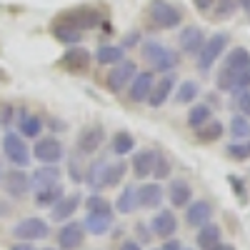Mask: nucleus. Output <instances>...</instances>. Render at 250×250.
I'll return each mask as SVG.
<instances>
[{
  "mask_svg": "<svg viewBox=\"0 0 250 250\" xmlns=\"http://www.w3.org/2000/svg\"><path fill=\"white\" fill-rule=\"evenodd\" d=\"M140 53L143 58L150 62V68L163 73V75H168L178 68V62H180V55L175 50H170L168 45H163L158 43V40H145V43L140 45Z\"/></svg>",
  "mask_w": 250,
  "mask_h": 250,
  "instance_id": "1",
  "label": "nucleus"
},
{
  "mask_svg": "<svg viewBox=\"0 0 250 250\" xmlns=\"http://www.w3.org/2000/svg\"><path fill=\"white\" fill-rule=\"evenodd\" d=\"M228 43H230L228 33H215V35L208 38L200 48V53H198V70H203V73L210 70L218 62V58L228 50Z\"/></svg>",
  "mask_w": 250,
  "mask_h": 250,
  "instance_id": "2",
  "label": "nucleus"
},
{
  "mask_svg": "<svg viewBox=\"0 0 250 250\" xmlns=\"http://www.w3.org/2000/svg\"><path fill=\"white\" fill-rule=\"evenodd\" d=\"M150 20L155 28H163V30H170V28H178L183 23V10L168 0H153L150 3Z\"/></svg>",
  "mask_w": 250,
  "mask_h": 250,
  "instance_id": "3",
  "label": "nucleus"
},
{
  "mask_svg": "<svg viewBox=\"0 0 250 250\" xmlns=\"http://www.w3.org/2000/svg\"><path fill=\"white\" fill-rule=\"evenodd\" d=\"M3 155L15 165V168H25V165L30 163V158H33L25 138L20 133H13V130H8L3 135Z\"/></svg>",
  "mask_w": 250,
  "mask_h": 250,
  "instance_id": "4",
  "label": "nucleus"
},
{
  "mask_svg": "<svg viewBox=\"0 0 250 250\" xmlns=\"http://www.w3.org/2000/svg\"><path fill=\"white\" fill-rule=\"evenodd\" d=\"M30 153H33L35 160H40V165H58L62 158H65V148H62V143L58 138H53V135L38 138Z\"/></svg>",
  "mask_w": 250,
  "mask_h": 250,
  "instance_id": "5",
  "label": "nucleus"
},
{
  "mask_svg": "<svg viewBox=\"0 0 250 250\" xmlns=\"http://www.w3.org/2000/svg\"><path fill=\"white\" fill-rule=\"evenodd\" d=\"M50 233V225L43 218H23L20 223H15L13 228V235L20 243H35V240H43Z\"/></svg>",
  "mask_w": 250,
  "mask_h": 250,
  "instance_id": "6",
  "label": "nucleus"
},
{
  "mask_svg": "<svg viewBox=\"0 0 250 250\" xmlns=\"http://www.w3.org/2000/svg\"><path fill=\"white\" fill-rule=\"evenodd\" d=\"M138 73V65L133 60L125 58L123 62H118V65H113V70H108V78H105V85L110 93H123L125 88L130 85V80L135 78Z\"/></svg>",
  "mask_w": 250,
  "mask_h": 250,
  "instance_id": "7",
  "label": "nucleus"
},
{
  "mask_svg": "<svg viewBox=\"0 0 250 250\" xmlns=\"http://www.w3.org/2000/svg\"><path fill=\"white\" fill-rule=\"evenodd\" d=\"M218 90L223 93H238V90H248L250 88V65L240 68V70H220L218 73Z\"/></svg>",
  "mask_w": 250,
  "mask_h": 250,
  "instance_id": "8",
  "label": "nucleus"
},
{
  "mask_svg": "<svg viewBox=\"0 0 250 250\" xmlns=\"http://www.w3.org/2000/svg\"><path fill=\"white\" fill-rule=\"evenodd\" d=\"M3 190L10 198H25L33 188H30V175L23 168H13L8 173H3Z\"/></svg>",
  "mask_w": 250,
  "mask_h": 250,
  "instance_id": "9",
  "label": "nucleus"
},
{
  "mask_svg": "<svg viewBox=\"0 0 250 250\" xmlns=\"http://www.w3.org/2000/svg\"><path fill=\"white\" fill-rule=\"evenodd\" d=\"M105 143V128L103 125H88L78 133V150L83 155H93L100 150V145Z\"/></svg>",
  "mask_w": 250,
  "mask_h": 250,
  "instance_id": "10",
  "label": "nucleus"
},
{
  "mask_svg": "<svg viewBox=\"0 0 250 250\" xmlns=\"http://www.w3.org/2000/svg\"><path fill=\"white\" fill-rule=\"evenodd\" d=\"M113 205L103 208V210H93V213H85V220H83V228L90 233V235H105L113 225Z\"/></svg>",
  "mask_w": 250,
  "mask_h": 250,
  "instance_id": "11",
  "label": "nucleus"
},
{
  "mask_svg": "<svg viewBox=\"0 0 250 250\" xmlns=\"http://www.w3.org/2000/svg\"><path fill=\"white\" fill-rule=\"evenodd\" d=\"M153 85H155L153 70H138L135 78L130 80V85H128V98L133 103H148Z\"/></svg>",
  "mask_w": 250,
  "mask_h": 250,
  "instance_id": "12",
  "label": "nucleus"
},
{
  "mask_svg": "<svg viewBox=\"0 0 250 250\" xmlns=\"http://www.w3.org/2000/svg\"><path fill=\"white\" fill-rule=\"evenodd\" d=\"M175 230H178V218H175L173 210H165V208H163V210H158L153 215V220H150V233L153 235L168 240V238L175 235Z\"/></svg>",
  "mask_w": 250,
  "mask_h": 250,
  "instance_id": "13",
  "label": "nucleus"
},
{
  "mask_svg": "<svg viewBox=\"0 0 250 250\" xmlns=\"http://www.w3.org/2000/svg\"><path fill=\"white\" fill-rule=\"evenodd\" d=\"M60 65L65 70H70V73H85L88 65H90V53L85 48H80V45H70V50L62 53Z\"/></svg>",
  "mask_w": 250,
  "mask_h": 250,
  "instance_id": "14",
  "label": "nucleus"
},
{
  "mask_svg": "<svg viewBox=\"0 0 250 250\" xmlns=\"http://www.w3.org/2000/svg\"><path fill=\"white\" fill-rule=\"evenodd\" d=\"M83 238H85L83 223H65L58 233V245L60 250H78L83 245Z\"/></svg>",
  "mask_w": 250,
  "mask_h": 250,
  "instance_id": "15",
  "label": "nucleus"
},
{
  "mask_svg": "<svg viewBox=\"0 0 250 250\" xmlns=\"http://www.w3.org/2000/svg\"><path fill=\"white\" fill-rule=\"evenodd\" d=\"M213 218V205L208 200H190L185 210V223L190 228H203L205 223H210Z\"/></svg>",
  "mask_w": 250,
  "mask_h": 250,
  "instance_id": "16",
  "label": "nucleus"
},
{
  "mask_svg": "<svg viewBox=\"0 0 250 250\" xmlns=\"http://www.w3.org/2000/svg\"><path fill=\"white\" fill-rule=\"evenodd\" d=\"M108 160H103V158H98V160H93L90 165H88V170H85V183L93 188L95 193H100V190H105L108 188Z\"/></svg>",
  "mask_w": 250,
  "mask_h": 250,
  "instance_id": "17",
  "label": "nucleus"
},
{
  "mask_svg": "<svg viewBox=\"0 0 250 250\" xmlns=\"http://www.w3.org/2000/svg\"><path fill=\"white\" fill-rule=\"evenodd\" d=\"M43 128H45V123H43V118H40V115H33L25 108L18 110V133L23 135V138H40Z\"/></svg>",
  "mask_w": 250,
  "mask_h": 250,
  "instance_id": "18",
  "label": "nucleus"
},
{
  "mask_svg": "<svg viewBox=\"0 0 250 250\" xmlns=\"http://www.w3.org/2000/svg\"><path fill=\"white\" fill-rule=\"evenodd\" d=\"M80 193H68V195H62L55 205H53V213H50V218L55 220V223H62V220H70L73 215H75V210L80 208Z\"/></svg>",
  "mask_w": 250,
  "mask_h": 250,
  "instance_id": "19",
  "label": "nucleus"
},
{
  "mask_svg": "<svg viewBox=\"0 0 250 250\" xmlns=\"http://www.w3.org/2000/svg\"><path fill=\"white\" fill-rule=\"evenodd\" d=\"M178 40H180V50L185 55H198L200 48H203V43H205V35H203V30L198 25H188V28L180 30V38Z\"/></svg>",
  "mask_w": 250,
  "mask_h": 250,
  "instance_id": "20",
  "label": "nucleus"
},
{
  "mask_svg": "<svg viewBox=\"0 0 250 250\" xmlns=\"http://www.w3.org/2000/svg\"><path fill=\"white\" fill-rule=\"evenodd\" d=\"M60 18L68 20V23H73L75 28H80L83 33L90 30V28H95V25L100 23V15H98L93 8H75V10H70V13H65V15H60Z\"/></svg>",
  "mask_w": 250,
  "mask_h": 250,
  "instance_id": "21",
  "label": "nucleus"
},
{
  "mask_svg": "<svg viewBox=\"0 0 250 250\" xmlns=\"http://www.w3.org/2000/svg\"><path fill=\"white\" fill-rule=\"evenodd\" d=\"M173 90H175V78H173V73L163 75V78L155 83V85H153V90H150V98H148L150 108H163V105H165V100L170 98Z\"/></svg>",
  "mask_w": 250,
  "mask_h": 250,
  "instance_id": "22",
  "label": "nucleus"
},
{
  "mask_svg": "<svg viewBox=\"0 0 250 250\" xmlns=\"http://www.w3.org/2000/svg\"><path fill=\"white\" fill-rule=\"evenodd\" d=\"M60 178H62V170L58 165H40V168L33 170V175H30V188L33 190H40V188L60 183Z\"/></svg>",
  "mask_w": 250,
  "mask_h": 250,
  "instance_id": "23",
  "label": "nucleus"
},
{
  "mask_svg": "<svg viewBox=\"0 0 250 250\" xmlns=\"http://www.w3.org/2000/svg\"><path fill=\"white\" fill-rule=\"evenodd\" d=\"M138 195V208H158L163 203V185L160 183H143L135 188Z\"/></svg>",
  "mask_w": 250,
  "mask_h": 250,
  "instance_id": "24",
  "label": "nucleus"
},
{
  "mask_svg": "<svg viewBox=\"0 0 250 250\" xmlns=\"http://www.w3.org/2000/svg\"><path fill=\"white\" fill-rule=\"evenodd\" d=\"M195 243H198L200 250H215L223 243V230H220L215 223H205L203 228H198Z\"/></svg>",
  "mask_w": 250,
  "mask_h": 250,
  "instance_id": "25",
  "label": "nucleus"
},
{
  "mask_svg": "<svg viewBox=\"0 0 250 250\" xmlns=\"http://www.w3.org/2000/svg\"><path fill=\"white\" fill-rule=\"evenodd\" d=\"M53 35L60 40V43H65V45H78L80 38H83V30L75 28L73 23H68V20L58 18L55 23H53Z\"/></svg>",
  "mask_w": 250,
  "mask_h": 250,
  "instance_id": "26",
  "label": "nucleus"
},
{
  "mask_svg": "<svg viewBox=\"0 0 250 250\" xmlns=\"http://www.w3.org/2000/svg\"><path fill=\"white\" fill-rule=\"evenodd\" d=\"M168 198H170V205L173 208H188L193 200V190H190V185H188L185 180H173L170 188H168Z\"/></svg>",
  "mask_w": 250,
  "mask_h": 250,
  "instance_id": "27",
  "label": "nucleus"
},
{
  "mask_svg": "<svg viewBox=\"0 0 250 250\" xmlns=\"http://www.w3.org/2000/svg\"><path fill=\"white\" fill-rule=\"evenodd\" d=\"M153 165H155V150H138L133 155L130 168H133L135 178H148V175H153Z\"/></svg>",
  "mask_w": 250,
  "mask_h": 250,
  "instance_id": "28",
  "label": "nucleus"
},
{
  "mask_svg": "<svg viewBox=\"0 0 250 250\" xmlns=\"http://www.w3.org/2000/svg\"><path fill=\"white\" fill-rule=\"evenodd\" d=\"M135 208H138L135 185H125L123 190L118 193V198H115V208H113V210H118V213H123V215H130Z\"/></svg>",
  "mask_w": 250,
  "mask_h": 250,
  "instance_id": "29",
  "label": "nucleus"
},
{
  "mask_svg": "<svg viewBox=\"0 0 250 250\" xmlns=\"http://www.w3.org/2000/svg\"><path fill=\"white\" fill-rule=\"evenodd\" d=\"M62 195V185L55 183V185H48V188H40V190H35V205L38 208H53Z\"/></svg>",
  "mask_w": 250,
  "mask_h": 250,
  "instance_id": "30",
  "label": "nucleus"
},
{
  "mask_svg": "<svg viewBox=\"0 0 250 250\" xmlns=\"http://www.w3.org/2000/svg\"><path fill=\"white\" fill-rule=\"evenodd\" d=\"M95 60L100 65H118V62L125 60V50L120 45H100L95 53Z\"/></svg>",
  "mask_w": 250,
  "mask_h": 250,
  "instance_id": "31",
  "label": "nucleus"
},
{
  "mask_svg": "<svg viewBox=\"0 0 250 250\" xmlns=\"http://www.w3.org/2000/svg\"><path fill=\"white\" fill-rule=\"evenodd\" d=\"M208 120H213V110H210V105H205V103H198V105H193L188 110V125L195 130L203 128Z\"/></svg>",
  "mask_w": 250,
  "mask_h": 250,
  "instance_id": "32",
  "label": "nucleus"
},
{
  "mask_svg": "<svg viewBox=\"0 0 250 250\" xmlns=\"http://www.w3.org/2000/svg\"><path fill=\"white\" fill-rule=\"evenodd\" d=\"M248 65H250V50H245V48H233L225 55V62H223L225 70H240Z\"/></svg>",
  "mask_w": 250,
  "mask_h": 250,
  "instance_id": "33",
  "label": "nucleus"
},
{
  "mask_svg": "<svg viewBox=\"0 0 250 250\" xmlns=\"http://www.w3.org/2000/svg\"><path fill=\"white\" fill-rule=\"evenodd\" d=\"M135 150V138L128 133V130H118L115 135H113V153L115 155H128V153H133Z\"/></svg>",
  "mask_w": 250,
  "mask_h": 250,
  "instance_id": "34",
  "label": "nucleus"
},
{
  "mask_svg": "<svg viewBox=\"0 0 250 250\" xmlns=\"http://www.w3.org/2000/svg\"><path fill=\"white\" fill-rule=\"evenodd\" d=\"M198 93H200V85L195 80H183L178 85V90H175V100L180 103V105H188V103H193L198 98Z\"/></svg>",
  "mask_w": 250,
  "mask_h": 250,
  "instance_id": "35",
  "label": "nucleus"
},
{
  "mask_svg": "<svg viewBox=\"0 0 250 250\" xmlns=\"http://www.w3.org/2000/svg\"><path fill=\"white\" fill-rule=\"evenodd\" d=\"M225 133V128H223V123L220 120H208L203 128H198V140H203V143H215L220 135Z\"/></svg>",
  "mask_w": 250,
  "mask_h": 250,
  "instance_id": "36",
  "label": "nucleus"
},
{
  "mask_svg": "<svg viewBox=\"0 0 250 250\" xmlns=\"http://www.w3.org/2000/svg\"><path fill=\"white\" fill-rule=\"evenodd\" d=\"M230 135L235 140H248L250 138V118L245 115H233L230 118Z\"/></svg>",
  "mask_w": 250,
  "mask_h": 250,
  "instance_id": "37",
  "label": "nucleus"
},
{
  "mask_svg": "<svg viewBox=\"0 0 250 250\" xmlns=\"http://www.w3.org/2000/svg\"><path fill=\"white\" fill-rule=\"evenodd\" d=\"M228 158L233 160H248L250 158V138L248 140H235L228 145Z\"/></svg>",
  "mask_w": 250,
  "mask_h": 250,
  "instance_id": "38",
  "label": "nucleus"
},
{
  "mask_svg": "<svg viewBox=\"0 0 250 250\" xmlns=\"http://www.w3.org/2000/svg\"><path fill=\"white\" fill-rule=\"evenodd\" d=\"M233 105H235L238 115L250 118V88H248V90H238V93H233Z\"/></svg>",
  "mask_w": 250,
  "mask_h": 250,
  "instance_id": "39",
  "label": "nucleus"
},
{
  "mask_svg": "<svg viewBox=\"0 0 250 250\" xmlns=\"http://www.w3.org/2000/svg\"><path fill=\"white\" fill-rule=\"evenodd\" d=\"M153 178L155 180H165V178H170V160L155 153V165H153Z\"/></svg>",
  "mask_w": 250,
  "mask_h": 250,
  "instance_id": "40",
  "label": "nucleus"
},
{
  "mask_svg": "<svg viewBox=\"0 0 250 250\" xmlns=\"http://www.w3.org/2000/svg\"><path fill=\"white\" fill-rule=\"evenodd\" d=\"M125 170H128V165H125L123 160H118V163H110V165H108V188H115V185H120V180H123Z\"/></svg>",
  "mask_w": 250,
  "mask_h": 250,
  "instance_id": "41",
  "label": "nucleus"
},
{
  "mask_svg": "<svg viewBox=\"0 0 250 250\" xmlns=\"http://www.w3.org/2000/svg\"><path fill=\"white\" fill-rule=\"evenodd\" d=\"M108 205H110V203L103 198L100 193H93V195L85 198V210H88V213H93V210H103V208H108Z\"/></svg>",
  "mask_w": 250,
  "mask_h": 250,
  "instance_id": "42",
  "label": "nucleus"
},
{
  "mask_svg": "<svg viewBox=\"0 0 250 250\" xmlns=\"http://www.w3.org/2000/svg\"><path fill=\"white\" fill-rule=\"evenodd\" d=\"M218 18H225V15H230L235 10V0H218Z\"/></svg>",
  "mask_w": 250,
  "mask_h": 250,
  "instance_id": "43",
  "label": "nucleus"
},
{
  "mask_svg": "<svg viewBox=\"0 0 250 250\" xmlns=\"http://www.w3.org/2000/svg\"><path fill=\"white\" fill-rule=\"evenodd\" d=\"M135 233H138V243H148V240L153 238L150 228H148V225H143V223H138V225H135Z\"/></svg>",
  "mask_w": 250,
  "mask_h": 250,
  "instance_id": "44",
  "label": "nucleus"
},
{
  "mask_svg": "<svg viewBox=\"0 0 250 250\" xmlns=\"http://www.w3.org/2000/svg\"><path fill=\"white\" fill-rule=\"evenodd\" d=\"M138 40H140V33L133 30V33H128V38L123 40V45H120V48H123V50H128V48H133V45L138 43Z\"/></svg>",
  "mask_w": 250,
  "mask_h": 250,
  "instance_id": "45",
  "label": "nucleus"
},
{
  "mask_svg": "<svg viewBox=\"0 0 250 250\" xmlns=\"http://www.w3.org/2000/svg\"><path fill=\"white\" fill-rule=\"evenodd\" d=\"M13 105H3V110H0V123L3 125H10V120H13Z\"/></svg>",
  "mask_w": 250,
  "mask_h": 250,
  "instance_id": "46",
  "label": "nucleus"
},
{
  "mask_svg": "<svg viewBox=\"0 0 250 250\" xmlns=\"http://www.w3.org/2000/svg\"><path fill=\"white\" fill-rule=\"evenodd\" d=\"M160 250H183V243L180 240H175V238H168L163 243V248Z\"/></svg>",
  "mask_w": 250,
  "mask_h": 250,
  "instance_id": "47",
  "label": "nucleus"
},
{
  "mask_svg": "<svg viewBox=\"0 0 250 250\" xmlns=\"http://www.w3.org/2000/svg\"><path fill=\"white\" fill-rule=\"evenodd\" d=\"M193 3H195L198 10H210V8L218 3V0H193Z\"/></svg>",
  "mask_w": 250,
  "mask_h": 250,
  "instance_id": "48",
  "label": "nucleus"
},
{
  "mask_svg": "<svg viewBox=\"0 0 250 250\" xmlns=\"http://www.w3.org/2000/svg\"><path fill=\"white\" fill-rule=\"evenodd\" d=\"M120 250H143V245H140L138 240H123Z\"/></svg>",
  "mask_w": 250,
  "mask_h": 250,
  "instance_id": "49",
  "label": "nucleus"
},
{
  "mask_svg": "<svg viewBox=\"0 0 250 250\" xmlns=\"http://www.w3.org/2000/svg\"><path fill=\"white\" fill-rule=\"evenodd\" d=\"M10 250H38V248H35L33 243H20V240H18V243H15Z\"/></svg>",
  "mask_w": 250,
  "mask_h": 250,
  "instance_id": "50",
  "label": "nucleus"
},
{
  "mask_svg": "<svg viewBox=\"0 0 250 250\" xmlns=\"http://www.w3.org/2000/svg\"><path fill=\"white\" fill-rule=\"evenodd\" d=\"M50 125H53V130H55V133H58L60 128H65V123H60V120H53Z\"/></svg>",
  "mask_w": 250,
  "mask_h": 250,
  "instance_id": "51",
  "label": "nucleus"
},
{
  "mask_svg": "<svg viewBox=\"0 0 250 250\" xmlns=\"http://www.w3.org/2000/svg\"><path fill=\"white\" fill-rule=\"evenodd\" d=\"M215 250H235V248H233V245H225V243H220Z\"/></svg>",
  "mask_w": 250,
  "mask_h": 250,
  "instance_id": "52",
  "label": "nucleus"
},
{
  "mask_svg": "<svg viewBox=\"0 0 250 250\" xmlns=\"http://www.w3.org/2000/svg\"><path fill=\"white\" fill-rule=\"evenodd\" d=\"M240 3H243V5H245V8L250 10V0H240Z\"/></svg>",
  "mask_w": 250,
  "mask_h": 250,
  "instance_id": "53",
  "label": "nucleus"
},
{
  "mask_svg": "<svg viewBox=\"0 0 250 250\" xmlns=\"http://www.w3.org/2000/svg\"><path fill=\"white\" fill-rule=\"evenodd\" d=\"M0 180H3V163H0Z\"/></svg>",
  "mask_w": 250,
  "mask_h": 250,
  "instance_id": "54",
  "label": "nucleus"
},
{
  "mask_svg": "<svg viewBox=\"0 0 250 250\" xmlns=\"http://www.w3.org/2000/svg\"><path fill=\"white\" fill-rule=\"evenodd\" d=\"M43 250H58V248H43Z\"/></svg>",
  "mask_w": 250,
  "mask_h": 250,
  "instance_id": "55",
  "label": "nucleus"
},
{
  "mask_svg": "<svg viewBox=\"0 0 250 250\" xmlns=\"http://www.w3.org/2000/svg\"><path fill=\"white\" fill-rule=\"evenodd\" d=\"M183 250H190V248H183Z\"/></svg>",
  "mask_w": 250,
  "mask_h": 250,
  "instance_id": "56",
  "label": "nucleus"
},
{
  "mask_svg": "<svg viewBox=\"0 0 250 250\" xmlns=\"http://www.w3.org/2000/svg\"><path fill=\"white\" fill-rule=\"evenodd\" d=\"M158 250H160V248H158Z\"/></svg>",
  "mask_w": 250,
  "mask_h": 250,
  "instance_id": "57",
  "label": "nucleus"
}]
</instances>
